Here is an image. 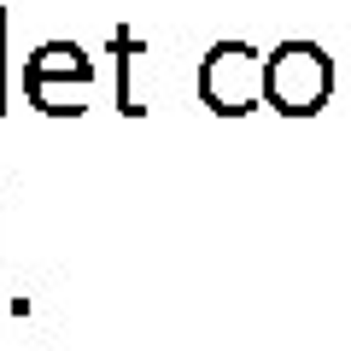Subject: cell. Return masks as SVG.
<instances>
[{"label":"cell","instance_id":"6da1fadb","mask_svg":"<svg viewBox=\"0 0 351 351\" xmlns=\"http://www.w3.org/2000/svg\"><path fill=\"white\" fill-rule=\"evenodd\" d=\"M24 100L41 117H82L94 106V59L76 41H41L24 59Z\"/></svg>","mask_w":351,"mask_h":351},{"label":"cell","instance_id":"7a4b0ae2","mask_svg":"<svg viewBox=\"0 0 351 351\" xmlns=\"http://www.w3.org/2000/svg\"><path fill=\"white\" fill-rule=\"evenodd\" d=\"M334 94V59L316 41H281L263 53V106L281 117H316Z\"/></svg>","mask_w":351,"mask_h":351},{"label":"cell","instance_id":"3957f363","mask_svg":"<svg viewBox=\"0 0 351 351\" xmlns=\"http://www.w3.org/2000/svg\"><path fill=\"white\" fill-rule=\"evenodd\" d=\"M199 100L217 117H246L263 106V53L252 41H211L199 59Z\"/></svg>","mask_w":351,"mask_h":351},{"label":"cell","instance_id":"277c9868","mask_svg":"<svg viewBox=\"0 0 351 351\" xmlns=\"http://www.w3.org/2000/svg\"><path fill=\"white\" fill-rule=\"evenodd\" d=\"M112 53H117V106H123V117H141L147 106L135 94V64L147 59V36L141 29H112Z\"/></svg>","mask_w":351,"mask_h":351},{"label":"cell","instance_id":"5b68a950","mask_svg":"<svg viewBox=\"0 0 351 351\" xmlns=\"http://www.w3.org/2000/svg\"><path fill=\"white\" fill-rule=\"evenodd\" d=\"M0 112H6V12H0Z\"/></svg>","mask_w":351,"mask_h":351}]
</instances>
